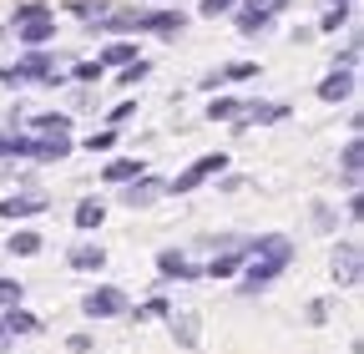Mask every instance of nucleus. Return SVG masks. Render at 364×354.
<instances>
[{
    "mask_svg": "<svg viewBox=\"0 0 364 354\" xmlns=\"http://www.w3.org/2000/svg\"><path fill=\"white\" fill-rule=\"evenodd\" d=\"M71 11H76V16H102V0H76Z\"/></svg>",
    "mask_w": 364,
    "mask_h": 354,
    "instance_id": "obj_13",
    "label": "nucleus"
},
{
    "mask_svg": "<svg viewBox=\"0 0 364 354\" xmlns=\"http://www.w3.org/2000/svg\"><path fill=\"white\" fill-rule=\"evenodd\" d=\"M107 177H112V183H132V177H142V162L122 157V162H112V167H107Z\"/></svg>",
    "mask_w": 364,
    "mask_h": 354,
    "instance_id": "obj_5",
    "label": "nucleus"
},
{
    "mask_svg": "<svg viewBox=\"0 0 364 354\" xmlns=\"http://www.w3.org/2000/svg\"><path fill=\"white\" fill-rule=\"evenodd\" d=\"M11 329H21V334H31V329H36V319H31V314H11Z\"/></svg>",
    "mask_w": 364,
    "mask_h": 354,
    "instance_id": "obj_17",
    "label": "nucleus"
},
{
    "mask_svg": "<svg viewBox=\"0 0 364 354\" xmlns=\"http://www.w3.org/2000/svg\"><path fill=\"white\" fill-rule=\"evenodd\" d=\"M71 263H76V269H102V248H81Z\"/></svg>",
    "mask_w": 364,
    "mask_h": 354,
    "instance_id": "obj_8",
    "label": "nucleus"
},
{
    "mask_svg": "<svg viewBox=\"0 0 364 354\" xmlns=\"http://www.w3.org/2000/svg\"><path fill=\"white\" fill-rule=\"evenodd\" d=\"M349 92H354V76H349V71H334L324 86H318V97H324V102H344Z\"/></svg>",
    "mask_w": 364,
    "mask_h": 354,
    "instance_id": "obj_1",
    "label": "nucleus"
},
{
    "mask_svg": "<svg viewBox=\"0 0 364 354\" xmlns=\"http://www.w3.org/2000/svg\"><path fill=\"white\" fill-rule=\"evenodd\" d=\"M0 344H6V334H0Z\"/></svg>",
    "mask_w": 364,
    "mask_h": 354,
    "instance_id": "obj_20",
    "label": "nucleus"
},
{
    "mask_svg": "<svg viewBox=\"0 0 364 354\" xmlns=\"http://www.w3.org/2000/svg\"><path fill=\"white\" fill-rule=\"evenodd\" d=\"M46 203L41 198H6V203H0V213H6V218H36Z\"/></svg>",
    "mask_w": 364,
    "mask_h": 354,
    "instance_id": "obj_4",
    "label": "nucleus"
},
{
    "mask_svg": "<svg viewBox=\"0 0 364 354\" xmlns=\"http://www.w3.org/2000/svg\"><path fill=\"white\" fill-rule=\"evenodd\" d=\"M36 127L51 132V137H61V132H66V117H36Z\"/></svg>",
    "mask_w": 364,
    "mask_h": 354,
    "instance_id": "obj_10",
    "label": "nucleus"
},
{
    "mask_svg": "<svg viewBox=\"0 0 364 354\" xmlns=\"http://www.w3.org/2000/svg\"><path fill=\"white\" fill-rule=\"evenodd\" d=\"M76 223H81V228H97V223H102V203H81V208H76Z\"/></svg>",
    "mask_w": 364,
    "mask_h": 354,
    "instance_id": "obj_6",
    "label": "nucleus"
},
{
    "mask_svg": "<svg viewBox=\"0 0 364 354\" xmlns=\"http://www.w3.org/2000/svg\"><path fill=\"white\" fill-rule=\"evenodd\" d=\"M41 16H46V6H21L16 11V21H41Z\"/></svg>",
    "mask_w": 364,
    "mask_h": 354,
    "instance_id": "obj_16",
    "label": "nucleus"
},
{
    "mask_svg": "<svg viewBox=\"0 0 364 354\" xmlns=\"http://www.w3.org/2000/svg\"><path fill=\"white\" fill-rule=\"evenodd\" d=\"M122 309V294L102 289V294H86V314H117Z\"/></svg>",
    "mask_w": 364,
    "mask_h": 354,
    "instance_id": "obj_3",
    "label": "nucleus"
},
{
    "mask_svg": "<svg viewBox=\"0 0 364 354\" xmlns=\"http://www.w3.org/2000/svg\"><path fill=\"white\" fill-rule=\"evenodd\" d=\"M36 248H41V238H36V233H16V238H11V253H21V258H31Z\"/></svg>",
    "mask_w": 364,
    "mask_h": 354,
    "instance_id": "obj_7",
    "label": "nucleus"
},
{
    "mask_svg": "<svg viewBox=\"0 0 364 354\" xmlns=\"http://www.w3.org/2000/svg\"><path fill=\"white\" fill-rule=\"evenodd\" d=\"M142 76H147V66H142V61H136L132 71H122V86H136V81H142Z\"/></svg>",
    "mask_w": 364,
    "mask_h": 354,
    "instance_id": "obj_15",
    "label": "nucleus"
},
{
    "mask_svg": "<svg viewBox=\"0 0 364 354\" xmlns=\"http://www.w3.org/2000/svg\"><path fill=\"white\" fill-rule=\"evenodd\" d=\"M228 6H233V0H203V11H208V16H223Z\"/></svg>",
    "mask_w": 364,
    "mask_h": 354,
    "instance_id": "obj_19",
    "label": "nucleus"
},
{
    "mask_svg": "<svg viewBox=\"0 0 364 354\" xmlns=\"http://www.w3.org/2000/svg\"><path fill=\"white\" fill-rule=\"evenodd\" d=\"M152 193H157V183H142V188H132V208H136V203H152Z\"/></svg>",
    "mask_w": 364,
    "mask_h": 354,
    "instance_id": "obj_12",
    "label": "nucleus"
},
{
    "mask_svg": "<svg viewBox=\"0 0 364 354\" xmlns=\"http://www.w3.org/2000/svg\"><path fill=\"white\" fill-rule=\"evenodd\" d=\"M0 304H21V284L16 279H0Z\"/></svg>",
    "mask_w": 364,
    "mask_h": 354,
    "instance_id": "obj_11",
    "label": "nucleus"
},
{
    "mask_svg": "<svg viewBox=\"0 0 364 354\" xmlns=\"http://www.w3.org/2000/svg\"><path fill=\"white\" fill-rule=\"evenodd\" d=\"M76 76H81V81H97V76H102V66H97V61H86V66H76Z\"/></svg>",
    "mask_w": 364,
    "mask_h": 354,
    "instance_id": "obj_18",
    "label": "nucleus"
},
{
    "mask_svg": "<svg viewBox=\"0 0 364 354\" xmlns=\"http://www.w3.org/2000/svg\"><path fill=\"white\" fill-rule=\"evenodd\" d=\"M344 177H349V183L359 177V142H349V147H344Z\"/></svg>",
    "mask_w": 364,
    "mask_h": 354,
    "instance_id": "obj_9",
    "label": "nucleus"
},
{
    "mask_svg": "<svg viewBox=\"0 0 364 354\" xmlns=\"http://www.w3.org/2000/svg\"><path fill=\"white\" fill-rule=\"evenodd\" d=\"M334 274H339L344 284L359 279V253H354V243H344V253H334Z\"/></svg>",
    "mask_w": 364,
    "mask_h": 354,
    "instance_id": "obj_2",
    "label": "nucleus"
},
{
    "mask_svg": "<svg viewBox=\"0 0 364 354\" xmlns=\"http://www.w3.org/2000/svg\"><path fill=\"white\" fill-rule=\"evenodd\" d=\"M112 142H117V132H97V137H86L91 152H97V147H112Z\"/></svg>",
    "mask_w": 364,
    "mask_h": 354,
    "instance_id": "obj_14",
    "label": "nucleus"
}]
</instances>
